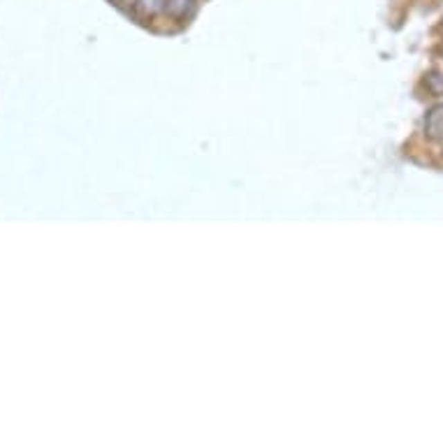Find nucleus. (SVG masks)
Segmentation results:
<instances>
[{
    "mask_svg": "<svg viewBox=\"0 0 443 443\" xmlns=\"http://www.w3.org/2000/svg\"><path fill=\"white\" fill-rule=\"evenodd\" d=\"M425 130L429 137H434V140H443V105H436V107L427 114Z\"/></svg>",
    "mask_w": 443,
    "mask_h": 443,
    "instance_id": "nucleus-1",
    "label": "nucleus"
},
{
    "mask_svg": "<svg viewBox=\"0 0 443 443\" xmlns=\"http://www.w3.org/2000/svg\"><path fill=\"white\" fill-rule=\"evenodd\" d=\"M190 3H193V0H170V10L174 12V15H183L186 8H190Z\"/></svg>",
    "mask_w": 443,
    "mask_h": 443,
    "instance_id": "nucleus-2",
    "label": "nucleus"
},
{
    "mask_svg": "<svg viewBox=\"0 0 443 443\" xmlns=\"http://www.w3.org/2000/svg\"><path fill=\"white\" fill-rule=\"evenodd\" d=\"M142 8H149V12H154L158 8V0H140Z\"/></svg>",
    "mask_w": 443,
    "mask_h": 443,
    "instance_id": "nucleus-3",
    "label": "nucleus"
}]
</instances>
